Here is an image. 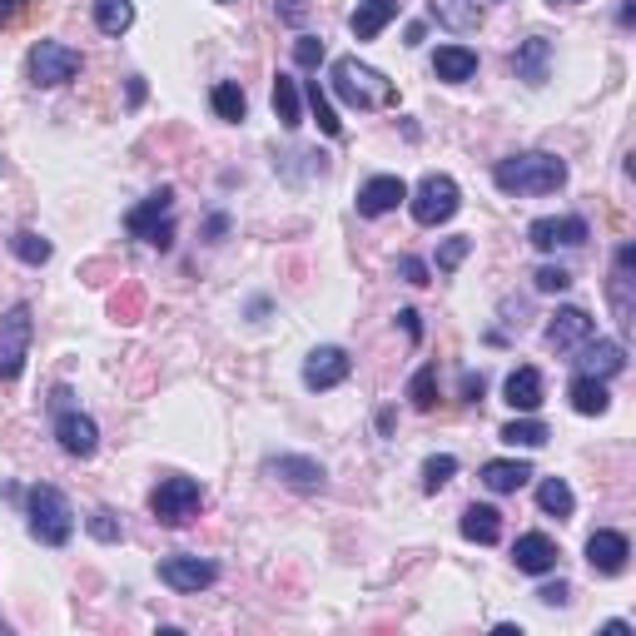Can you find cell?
<instances>
[{
	"mask_svg": "<svg viewBox=\"0 0 636 636\" xmlns=\"http://www.w3.org/2000/svg\"><path fill=\"white\" fill-rule=\"evenodd\" d=\"M204 234H209V239H225V234H229V219H225V214H209V225H204Z\"/></svg>",
	"mask_w": 636,
	"mask_h": 636,
	"instance_id": "obj_48",
	"label": "cell"
},
{
	"mask_svg": "<svg viewBox=\"0 0 636 636\" xmlns=\"http://www.w3.org/2000/svg\"><path fill=\"white\" fill-rule=\"evenodd\" d=\"M428 15H433L443 30H453V36H468V30L483 25V5H478V0H428Z\"/></svg>",
	"mask_w": 636,
	"mask_h": 636,
	"instance_id": "obj_21",
	"label": "cell"
},
{
	"mask_svg": "<svg viewBox=\"0 0 636 636\" xmlns=\"http://www.w3.org/2000/svg\"><path fill=\"white\" fill-rule=\"evenodd\" d=\"M567 398L582 418H601V412L612 408V393H607V378H592V373H577L567 383Z\"/></svg>",
	"mask_w": 636,
	"mask_h": 636,
	"instance_id": "obj_22",
	"label": "cell"
},
{
	"mask_svg": "<svg viewBox=\"0 0 636 636\" xmlns=\"http://www.w3.org/2000/svg\"><path fill=\"white\" fill-rule=\"evenodd\" d=\"M398 323H403V333H408L412 343L423 339V323H418V314H412V308H403V314H398Z\"/></svg>",
	"mask_w": 636,
	"mask_h": 636,
	"instance_id": "obj_47",
	"label": "cell"
},
{
	"mask_svg": "<svg viewBox=\"0 0 636 636\" xmlns=\"http://www.w3.org/2000/svg\"><path fill=\"white\" fill-rule=\"evenodd\" d=\"M279 21L298 30V25L308 21V0H279Z\"/></svg>",
	"mask_w": 636,
	"mask_h": 636,
	"instance_id": "obj_42",
	"label": "cell"
},
{
	"mask_svg": "<svg viewBox=\"0 0 636 636\" xmlns=\"http://www.w3.org/2000/svg\"><path fill=\"white\" fill-rule=\"evenodd\" d=\"M626 557H632L626 532L601 527V532H592V537H587V562H592V572H601V577H622V572H626Z\"/></svg>",
	"mask_w": 636,
	"mask_h": 636,
	"instance_id": "obj_13",
	"label": "cell"
},
{
	"mask_svg": "<svg viewBox=\"0 0 636 636\" xmlns=\"http://www.w3.org/2000/svg\"><path fill=\"white\" fill-rule=\"evenodd\" d=\"M110 314H115L119 323H135V318L144 314V294L135 289V283H125V289H119V294L110 298Z\"/></svg>",
	"mask_w": 636,
	"mask_h": 636,
	"instance_id": "obj_37",
	"label": "cell"
},
{
	"mask_svg": "<svg viewBox=\"0 0 636 636\" xmlns=\"http://www.w3.org/2000/svg\"><path fill=\"white\" fill-rule=\"evenodd\" d=\"M55 437L71 458H94V448H100V428H94V418H85L75 403L71 408H55Z\"/></svg>",
	"mask_w": 636,
	"mask_h": 636,
	"instance_id": "obj_11",
	"label": "cell"
},
{
	"mask_svg": "<svg viewBox=\"0 0 636 636\" xmlns=\"http://www.w3.org/2000/svg\"><path fill=\"white\" fill-rule=\"evenodd\" d=\"M497 437H503L507 448H543L552 433H547V423H537V418H512Z\"/></svg>",
	"mask_w": 636,
	"mask_h": 636,
	"instance_id": "obj_30",
	"label": "cell"
},
{
	"mask_svg": "<svg viewBox=\"0 0 636 636\" xmlns=\"http://www.w3.org/2000/svg\"><path fill=\"white\" fill-rule=\"evenodd\" d=\"M25 5H30V0H0V30H11V25L21 21Z\"/></svg>",
	"mask_w": 636,
	"mask_h": 636,
	"instance_id": "obj_44",
	"label": "cell"
},
{
	"mask_svg": "<svg viewBox=\"0 0 636 636\" xmlns=\"http://www.w3.org/2000/svg\"><path fill=\"white\" fill-rule=\"evenodd\" d=\"M160 582H165L169 592H179V597H194V592L214 587L219 582V567L204 562V557H189V552H175L160 562Z\"/></svg>",
	"mask_w": 636,
	"mask_h": 636,
	"instance_id": "obj_10",
	"label": "cell"
},
{
	"mask_svg": "<svg viewBox=\"0 0 636 636\" xmlns=\"http://www.w3.org/2000/svg\"><path fill=\"white\" fill-rule=\"evenodd\" d=\"M537 507H543L547 518H572L577 497H572V487H567L562 478H547V483L537 487Z\"/></svg>",
	"mask_w": 636,
	"mask_h": 636,
	"instance_id": "obj_31",
	"label": "cell"
},
{
	"mask_svg": "<svg viewBox=\"0 0 636 636\" xmlns=\"http://www.w3.org/2000/svg\"><path fill=\"white\" fill-rule=\"evenodd\" d=\"M408 403H412L418 412H428V408L437 403V364H423L418 373L408 378Z\"/></svg>",
	"mask_w": 636,
	"mask_h": 636,
	"instance_id": "obj_35",
	"label": "cell"
},
{
	"mask_svg": "<svg viewBox=\"0 0 636 636\" xmlns=\"http://www.w3.org/2000/svg\"><path fill=\"white\" fill-rule=\"evenodd\" d=\"M25 518H30V537L46 547H65L75 532V512L65 503V493L50 483H36L25 493Z\"/></svg>",
	"mask_w": 636,
	"mask_h": 636,
	"instance_id": "obj_3",
	"label": "cell"
},
{
	"mask_svg": "<svg viewBox=\"0 0 636 636\" xmlns=\"http://www.w3.org/2000/svg\"><path fill=\"white\" fill-rule=\"evenodd\" d=\"M592 333H597V323H592L587 308H557L552 323H547V343H552L557 354H572V348L587 343Z\"/></svg>",
	"mask_w": 636,
	"mask_h": 636,
	"instance_id": "obj_17",
	"label": "cell"
},
{
	"mask_svg": "<svg viewBox=\"0 0 636 636\" xmlns=\"http://www.w3.org/2000/svg\"><path fill=\"white\" fill-rule=\"evenodd\" d=\"M433 75H437V80H448V85L472 80V75H478V50H468V46H443V50L433 55Z\"/></svg>",
	"mask_w": 636,
	"mask_h": 636,
	"instance_id": "obj_25",
	"label": "cell"
},
{
	"mask_svg": "<svg viewBox=\"0 0 636 636\" xmlns=\"http://www.w3.org/2000/svg\"><path fill=\"white\" fill-rule=\"evenodd\" d=\"M592 229L582 214H547V219H532L527 225V244L543 249V254H552V249H577L587 244Z\"/></svg>",
	"mask_w": 636,
	"mask_h": 636,
	"instance_id": "obj_9",
	"label": "cell"
},
{
	"mask_svg": "<svg viewBox=\"0 0 636 636\" xmlns=\"http://www.w3.org/2000/svg\"><path fill=\"white\" fill-rule=\"evenodd\" d=\"M94 25L100 36H125L135 25V0H94Z\"/></svg>",
	"mask_w": 636,
	"mask_h": 636,
	"instance_id": "obj_29",
	"label": "cell"
},
{
	"mask_svg": "<svg viewBox=\"0 0 636 636\" xmlns=\"http://www.w3.org/2000/svg\"><path fill=\"white\" fill-rule=\"evenodd\" d=\"M462 537L478 543V547H493L497 537H503V512H497V507L472 503L468 512H462Z\"/></svg>",
	"mask_w": 636,
	"mask_h": 636,
	"instance_id": "obj_26",
	"label": "cell"
},
{
	"mask_svg": "<svg viewBox=\"0 0 636 636\" xmlns=\"http://www.w3.org/2000/svg\"><path fill=\"white\" fill-rule=\"evenodd\" d=\"M468 254H472V239H468V234L448 239V244L437 249V274H453V269H458L462 259H468Z\"/></svg>",
	"mask_w": 636,
	"mask_h": 636,
	"instance_id": "obj_39",
	"label": "cell"
},
{
	"mask_svg": "<svg viewBox=\"0 0 636 636\" xmlns=\"http://www.w3.org/2000/svg\"><path fill=\"white\" fill-rule=\"evenodd\" d=\"M493 185L503 194H557L567 185V160L547 150H527V154H507L493 165Z\"/></svg>",
	"mask_w": 636,
	"mask_h": 636,
	"instance_id": "obj_1",
	"label": "cell"
},
{
	"mask_svg": "<svg viewBox=\"0 0 636 636\" xmlns=\"http://www.w3.org/2000/svg\"><path fill=\"white\" fill-rule=\"evenodd\" d=\"M294 60L304 65V71H318V65H323V40H318V36H298Z\"/></svg>",
	"mask_w": 636,
	"mask_h": 636,
	"instance_id": "obj_41",
	"label": "cell"
},
{
	"mask_svg": "<svg viewBox=\"0 0 636 636\" xmlns=\"http://www.w3.org/2000/svg\"><path fill=\"white\" fill-rule=\"evenodd\" d=\"M25 71H30V85H40V90L71 85L75 75H80V50L60 46V40H36V46H30V60H25Z\"/></svg>",
	"mask_w": 636,
	"mask_h": 636,
	"instance_id": "obj_8",
	"label": "cell"
},
{
	"mask_svg": "<svg viewBox=\"0 0 636 636\" xmlns=\"http://www.w3.org/2000/svg\"><path fill=\"white\" fill-rule=\"evenodd\" d=\"M169 209H175V189H154L150 200L135 204V209L125 214V229H130L140 244L169 249L175 244V219H169Z\"/></svg>",
	"mask_w": 636,
	"mask_h": 636,
	"instance_id": "obj_5",
	"label": "cell"
},
{
	"mask_svg": "<svg viewBox=\"0 0 636 636\" xmlns=\"http://www.w3.org/2000/svg\"><path fill=\"white\" fill-rule=\"evenodd\" d=\"M209 105H214V115L219 119H229V125H239V119L249 115V100H244V90H239V85H214L209 90Z\"/></svg>",
	"mask_w": 636,
	"mask_h": 636,
	"instance_id": "obj_32",
	"label": "cell"
},
{
	"mask_svg": "<svg viewBox=\"0 0 636 636\" xmlns=\"http://www.w3.org/2000/svg\"><path fill=\"white\" fill-rule=\"evenodd\" d=\"M483 389H487V383H483V373H462V398H468V403H478V398H483Z\"/></svg>",
	"mask_w": 636,
	"mask_h": 636,
	"instance_id": "obj_46",
	"label": "cell"
},
{
	"mask_svg": "<svg viewBox=\"0 0 636 636\" xmlns=\"http://www.w3.org/2000/svg\"><path fill=\"white\" fill-rule=\"evenodd\" d=\"M11 254L21 264H30V269H40V264H50L55 249H50V239H40L36 229H21V234H11Z\"/></svg>",
	"mask_w": 636,
	"mask_h": 636,
	"instance_id": "obj_33",
	"label": "cell"
},
{
	"mask_svg": "<svg viewBox=\"0 0 636 636\" xmlns=\"http://www.w3.org/2000/svg\"><path fill=\"white\" fill-rule=\"evenodd\" d=\"M408 209L412 219L423 229H437V225H448L453 214L462 209V189L453 185L448 175H428L418 189H408Z\"/></svg>",
	"mask_w": 636,
	"mask_h": 636,
	"instance_id": "obj_4",
	"label": "cell"
},
{
	"mask_svg": "<svg viewBox=\"0 0 636 636\" xmlns=\"http://www.w3.org/2000/svg\"><path fill=\"white\" fill-rule=\"evenodd\" d=\"M572 364H577V373H592V378H616L626 368V348L616 339H587L572 348Z\"/></svg>",
	"mask_w": 636,
	"mask_h": 636,
	"instance_id": "obj_15",
	"label": "cell"
},
{
	"mask_svg": "<svg viewBox=\"0 0 636 636\" xmlns=\"http://www.w3.org/2000/svg\"><path fill=\"white\" fill-rule=\"evenodd\" d=\"M398 274H403L408 283H428V264H423V259H412V254H408V259H398Z\"/></svg>",
	"mask_w": 636,
	"mask_h": 636,
	"instance_id": "obj_43",
	"label": "cell"
},
{
	"mask_svg": "<svg viewBox=\"0 0 636 636\" xmlns=\"http://www.w3.org/2000/svg\"><path fill=\"white\" fill-rule=\"evenodd\" d=\"M225 5H229V0H225Z\"/></svg>",
	"mask_w": 636,
	"mask_h": 636,
	"instance_id": "obj_51",
	"label": "cell"
},
{
	"mask_svg": "<svg viewBox=\"0 0 636 636\" xmlns=\"http://www.w3.org/2000/svg\"><path fill=\"white\" fill-rule=\"evenodd\" d=\"M85 527H90V537H94V543H119V537H125V527H119V518L110 512V507L90 512V522H85Z\"/></svg>",
	"mask_w": 636,
	"mask_h": 636,
	"instance_id": "obj_38",
	"label": "cell"
},
{
	"mask_svg": "<svg viewBox=\"0 0 636 636\" xmlns=\"http://www.w3.org/2000/svg\"><path fill=\"white\" fill-rule=\"evenodd\" d=\"M632 269H636V249L632 244H622L616 249V269H612V289H607V294H612V314H616V323H622V329H632Z\"/></svg>",
	"mask_w": 636,
	"mask_h": 636,
	"instance_id": "obj_19",
	"label": "cell"
},
{
	"mask_svg": "<svg viewBox=\"0 0 636 636\" xmlns=\"http://www.w3.org/2000/svg\"><path fill=\"white\" fill-rule=\"evenodd\" d=\"M537 597H543V601H547V607H562V601H567V597H572V587H567V582H547V587H543V592H537Z\"/></svg>",
	"mask_w": 636,
	"mask_h": 636,
	"instance_id": "obj_45",
	"label": "cell"
},
{
	"mask_svg": "<svg viewBox=\"0 0 636 636\" xmlns=\"http://www.w3.org/2000/svg\"><path fill=\"white\" fill-rule=\"evenodd\" d=\"M30 333H36V318L30 304H15L0 314V383H15L30 358Z\"/></svg>",
	"mask_w": 636,
	"mask_h": 636,
	"instance_id": "obj_6",
	"label": "cell"
},
{
	"mask_svg": "<svg viewBox=\"0 0 636 636\" xmlns=\"http://www.w3.org/2000/svg\"><path fill=\"white\" fill-rule=\"evenodd\" d=\"M274 115H279L283 130H298V125H304V100H298V85L289 80V75L274 80Z\"/></svg>",
	"mask_w": 636,
	"mask_h": 636,
	"instance_id": "obj_28",
	"label": "cell"
},
{
	"mask_svg": "<svg viewBox=\"0 0 636 636\" xmlns=\"http://www.w3.org/2000/svg\"><path fill=\"white\" fill-rule=\"evenodd\" d=\"M200 507H204V487L194 483V478H165V483L150 493V512L165 527H185V522L200 518Z\"/></svg>",
	"mask_w": 636,
	"mask_h": 636,
	"instance_id": "obj_7",
	"label": "cell"
},
{
	"mask_svg": "<svg viewBox=\"0 0 636 636\" xmlns=\"http://www.w3.org/2000/svg\"><path fill=\"white\" fill-rule=\"evenodd\" d=\"M5 632H11V626H5V622H0V636H5Z\"/></svg>",
	"mask_w": 636,
	"mask_h": 636,
	"instance_id": "obj_50",
	"label": "cell"
},
{
	"mask_svg": "<svg viewBox=\"0 0 636 636\" xmlns=\"http://www.w3.org/2000/svg\"><path fill=\"white\" fill-rule=\"evenodd\" d=\"M308 110H314V119H318V130H323V135H329V140H339V135H343V119L339 115H333V105H329V90H323V85H318V80H308Z\"/></svg>",
	"mask_w": 636,
	"mask_h": 636,
	"instance_id": "obj_34",
	"label": "cell"
},
{
	"mask_svg": "<svg viewBox=\"0 0 636 636\" xmlns=\"http://www.w3.org/2000/svg\"><path fill=\"white\" fill-rule=\"evenodd\" d=\"M532 283H537V294H562L567 283H572V274H567L562 264H547V269L532 274Z\"/></svg>",
	"mask_w": 636,
	"mask_h": 636,
	"instance_id": "obj_40",
	"label": "cell"
},
{
	"mask_svg": "<svg viewBox=\"0 0 636 636\" xmlns=\"http://www.w3.org/2000/svg\"><path fill=\"white\" fill-rule=\"evenodd\" d=\"M483 483H487V493H518V487L532 483V468L518 458H493V462H483Z\"/></svg>",
	"mask_w": 636,
	"mask_h": 636,
	"instance_id": "obj_27",
	"label": "cell"
},
{
	"mask_svg": "<svg viewBox=\"0 0 636 636\" xmlns=\"http://www.w3.org/2000/svg\"><path fill=\"white\" fill-rule=\"evenodd\" d=\"M512 562H518V572H527V577H547L557 567V543L547 532H522L518 543H512Z\"/></svg>",
	"mask_w": 636,
	"mask_h": 636,
	"instance_id": "obj_18",
	"label": "cell"
},
{
	"mask_svg": "<svg viewBox=\"0 0 636 636\" xmlns=\"http://www.w3.org/2000/svg\"><path fill=\"white\" fill-rule=\"evenodd\" d=\"M547 65H552V40L547 36H527L518 50H512V71L527 85H547Z\"/></svg>",
	"mask_w": 636,
	"mask_h": 636,
	"instance_id": "obj_20",
	"label": "cell"
},
{
	"mask_svg": "<svg viewBox=\"0 0 636 636\" xmlns=\"http://www.w3.org/2000/svg\"><path fill=\"white\" fill-rule=\"evenodd\" d=\"M403 200H408V185H403L398 175H373L358 189V214H364V219H383V214H393Z\"/></svg>",
	"mask_w": 636,
	"mask_h": 636,
	"instance_id": "obj_16",
	"label": "cell"
},
{
	"mask_svg": "<svg viewBox=\"0 0 636 636\" xmlns=\"http://www.w3.org/2000/svg\"><path fill=\"white\" fill-rule=\"evenodd\" d=\"M264 472H269L274 483H283V487H298V493H318L323 487V462H314V458H298V453H283V458H269L264 462Z\"/></svg>",
	"mask_w": 636,
	"mask_h": 636,
	"instance_id": "obj_14",
	"label": "cell"
},
{
	"mask_svg": "<svg viewBox=\"0 0 636 636\" xmlns=\"http://www.w3.org/2000/svg\"><path fill=\"white\" fill-rule=\"evenodd\" d=\"M503 393H507V403H512L518 412H537L543 408V373H537V368H512L507 383H503Z\"/></svg>",
	"mask_w": 636,
	"mask_h": 636,
	"instance_id": "obj_24",
	"label": "cell"
},
{
	"mask_svg": "<svg viewBox=\"0 0 636 636\" xmlns=\"http://www.w3.org/2000/svg\"><path fill=\"white\" fill-rule=\"evenodd\" d=\"M398 11H403V0H358V11L348 15V30H354V40H373Z\"/></svg>",
	"mask_w": 636,
	"mask_h": 636,
	"instance_id": "obj_23",
	"label": "cell"
},
{
	"mask_svg": "<svg viewBox=\"0 0 636 636\" xmlns=\"http://www.w3.org/2000/svg\"><path fill=\"white\" fill-rule=\"evenodd\" d=\"M547 5H577V0H547Z\"/></svg>",
	"mask_w": 636,
	"mask_h": 636,
	"instance_id": "obj_49",
	"label": "cell"
},
{
	"mask_svg": "<svg viewBox=\"0 0 636 636\" xmlns=\"http://www.w3.org/2000/svg\"><path fill=\"white\" fill-rule=\"evenodd\" d=\"M348 354L343 348H333V343H323V348H314V354L304 358V389H314V393H329V389H339L343 378H348Z\"/></svg>",
	"mask_w": 636,
	"mask_h": 636,
	"instance_id": "obj_12",
	"label": "cell"
},
{
	"mask_svg": "<svg viewBox=\"0 0 636 636\" xmlns=\"http://www.w3.org/2000/svg\"><path fill=\"white\" fill-rule=\"evenodd\" d=\"M333 94H339L343 105H354V110L398 105V85L383 80L373 65H364V60H354V55L333 60Z\"/></svg>",
	"mask_w": 636,
	"mask_h": 636,
	"instance_id": "obj_2",
	"label": "cell"
},
{
	"mask_svg": "<svg viewBox=\"0 0 636 636\" xmlns=\"http://www.w3.org/2000/svg\"><path fill=\"white\" fill-rule=\"evenodd\" d=\"M453 472H458V458L453 453H437V458L423 462V493H437V487L453 483Z\"/></svg>",
	"mask_w": 636,
	"mask_h": 636,
	"instance_id": "obj_36",
	"label": "cell"
}]
</instances>
